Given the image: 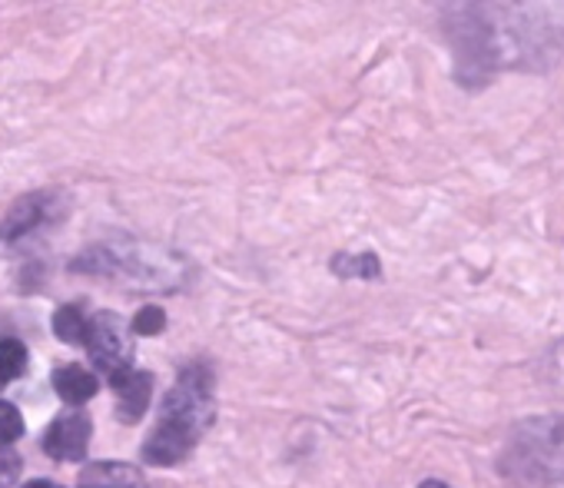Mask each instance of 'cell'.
I'll use <instances>...</instances> for the list:
<instances>
[{
    "label": "cell",
    "instance_id": "cell-1",
    "mask_svg": "<svg viewBox=\"0 0 564 488\" xmlns=\"http://www.w3.org/2000/svg\"><path fill=\"white\" fill-rule=\"evenodd\" d=\"M442 14L462 84L564 57V4H458Z\"/></svg>",
    "mask_w": 564,
    "mask_h": 488
},
{
    "label": "cell",
    "instance_id": "cell-2",
    "mask_svg": "<svg viewBox=\"0 0 564 488\" xmlns=\"http://www.w3.org/2000/svg\"><path fill=\"white\" fill-rule=\"evenodd\" d=\"M70 270L127 286L130 293H180L193 280V263L183 253L133 236L97 242L74 260Z\"/></svg>",
    "mask_w": 564,
    "mask_h": 488
},
{
    "label": "cell",
    "instance_id": "cell-3",
    "mask_svg": "<svg viewBox=\"0 0 564 488\" xmlns=\"http://www.w3.org/2000/svg\"><path fill=\"white\" fill-rule=\"evenodd\" d=\"M216 422V386L213 372L203 362H193L180 372L173 389L163 395L160 405V422L143 442V462L166 468L180 465L199 438L213 429Z\"/></svg>",
    "mask_w": 564,
    "mask_h": 488
},
{
    "label": "cell",
    "instance_id": "cell-4",
    "mask_svg": "<svg viewBox=\"0 0 564 488\" xmlns=\"http://www.w3.org/2000/svg\"><path fill=\"white\" fill-rule=\"evenodd\" d=\"M501 471L514 485H564V415L521 419L501 448Z\"/></svg>",
    "mask_w": 564,
    "mask_h": 488
},
{
    "label": "cell",
    "instance_id": "cell-5",
    "mask_svg": "<svg viewBox=\"0 0 564 488\" xmlns=\"http://www.w3.org/2000/svg\"><path fill=\"white\" fill-rule=\"evenodd\" d=\"M67 216V196L57 189H41V193H28L21 196L4 223H0V250H14L21 242H28L31 236H37L41 229L57 226Z\"/></svg>",
    "mask_w": 564,
    "mask_h": 488
},
{
    "label": "cell",
    "instance_id": "cell-6",
    "mask_svg": "<svg viewBox=\"0 0 564 488\" xmlns=\"http://www.w3.org/2000/svg\"><path fill=\"white\" fill-rule=\"evenodd\" d=\"M87 353L90 362L113 382L123 372L133 369V346H130V333L123 326V319L110 310L90 316V333H87Z\"/></svg>",
    "mask_w": 564,
    "mask_h": 488
},
{
    "label": "cell",
    "instance_id": "cell-7",
    "mask_svg": "<svg viewBox=\"0 0 564 488\" xmlns=\"http://www.w3.org/2000/svg\"><path fill=\"white\" fill-rule=\"evenodd\" d=\"M90 435H94V425L84 412H64L51 422L41 445L57 462H80L90 448Z\"/></svg>",
    "mask_w": 564,
    "mask_h": 488
},
{
    "label": "cell",
    "instance_id": "cell-8",
    "mask_svg": "<svg viewBox=\"0 0 564 488\" xmlns=\"http://www.w3.org/2000/svg\"><path fill=\"white\" fill-rule=\"evenodd\" d=\"M113 392H117V415L133 425L143 419V412L150 409V395H153V376L150 372H140V369H130L123 372L120 379L110 382Z\"/></svg>",
    "mask_w": 564,
    "mask_h": 488
},
{
    "label": "cell",
    "instance_id": "cell-9",
    "mask_svg": "<svg viewBox=\"0 0 564 488\" xmlns=\"http://www.w3.org/2000/svg\"><path fill=\"white\" fill-rule=\"evenodd\" d=\"M77 488H147V475L130 462H94L80 471Z\"/></svg>",
    "mask_w": 564,
    "mask_h": 488
},
{
    "label": "cell",
    "instance_id": "cell-10",
    "mask_svg": "<svg viewBox=\"0 0 564 488\" xmlns=\"http://www.w3.org/2000/svg\"><path fill=\"white\" fill-rule=\"evenodd\" d=\"M51 382H54V392H57L67 405H84V402H90V399L97 395V389H100V379H97L90 369L77 366V362L57 366Z\"/></svg>",
    "mask_w": 564,
    "mask_h": 488
},
{
    "label": "cell",
    "instance_id": "cell-11",
    "mask_svg": "<svg viewBox=\"0 0 564 488\" xmlns=\"http://www.w3.org/2000/svg\"><path fill=\"white\" fill-rule=\"evenodd\" d=\"M90 319L84 316L80 306H61L54 313V336L67 346H87Z\"/></svg>",
    "mask_w": 564,
    "mask_h": 488
},
{
    "label": "cell",
    "instance_id": "cell-12",
    "mask_svg": "<svg viewBox=\"0 0 564 488\" xmlns=\"http://www.w3.org/2000/svg\"><path fill=\"white\" fill-rule=\"evenodd\" d=\"M333 273L343 276V280H379L382 267H379V257L376 253H356V257H333Z\"/></svg>",
    "mask_w": 564,
    "mask_h": 488
},
{
    "label": "cell",
    "instance_id": "cell-13",
    "mask_svg": "<svg viewBox=\"0 0 564 488\" xmlns=\"http://www.w3.org/2000/svg\"><path fill=\"white\" fill-rule=\"evenodd\" d=\"M28 362H31V353L21 339H0V376L8 382L21 379L28 372Z\"/></svg>",
    "mask_w": 564,
    "mask_h": 488
},
{
    "label": "cell",
    "instance_id": "cell-14",
    "mask_svg": "<svg viewBox=\"0 0 564 488\" xmlns=\"http://www.w3.org/2000/svg\"><path fill=\"white\" fill-rule=\"evenodd\" d=\"M24 435V415L18 405L0 399V445H11Z\"/></svg>",
    "mask_w": 564,
    "mask_h": 488
},
{
    "label": "cell",
    "instance_id": "cell-15",
    "mask_svg": "<svg viewBox=\"0 0 564 488\" xmlns=\"http://www.w3.org/2000/svg\"><path fill=\"white\" fill-rule=\"evenodd\" d=\"M21 468H24L21 455H18L11 445H0V488H11V485H18V478H21Z\"/></svg>",
    "mask_w": 564,
    "mask_h": 488
},
{
    "label": "cell",
    "instance_id": "cell-16",
    "mask_svg": "<svg viewBox=\"0 0 564 488\" xmlns=\"http://www.w3.org/2000/svg\"><path fill=\"white\" fill-rule=\"evenodd\" d=\"M163 329H166V316H163V310H156V306L140 310L137 319H133V333H137V336H156V333H163Z\"/></svg>",
    "mask_w": 564,
    "mask_h": 488
},
{
    "label": "cell",
    "instance_id": "cell-17",
    "mask_svg": "<svg viewBox=\"0 0 564 488\" xmlns=\"http://www.w3.org/2000/svg\"><path fill=\"white\" fill-rule=\"evenodd\" d=\"M544 379H547L554 389L564 392V339L547 353V359H544Z\"/></svg>",
    "mask_w": 564,
    "mask_h": 488
},
{
    "label": "cell",
    "instance_id": "cell-18",
    "mask_svg": "<svg viewBox=\"0 0 564 488\" xmlns=\"http://www.w3.org/2000/svg\"><path fill=\"white\" fill-rule=\"evenodd\" d=\"M21 488H64V485H54V481H44V478H37V481H28V485H21Z\"/></svg>",
    "mask_w": 564,
    "mask_h": 488
},
{
    "label": "cell",
    "instance_id": "cell-19",
    "mask_svg": "<svg viewBox=\"0 0 564 488\" xmlns=\"http://www.w3.org/2000/svg\"><path fill=\"white\" fill-rule=\"evenodd\" d=\"M419 488H448L445 481H438V478H429V481H422Z\"/></svg>",
    "mask_w": 564,
    "mask_h": 488
},
{
    "label": "cell",
    "instance_id": "cell-20",
    "mask_svg": "<svg viewBox=\"0 0 564 488\" xmlns=\"http://www.w3.org/2000/svg\"><path fill=\"white\" fill-rule=\"evenodd\" d=\"M4 386H8V379H4V376H0V389H4Z\"/></svg>",
    "mask_w": 564,
    "mask_h": 488
}]
</instances>
